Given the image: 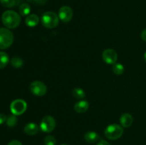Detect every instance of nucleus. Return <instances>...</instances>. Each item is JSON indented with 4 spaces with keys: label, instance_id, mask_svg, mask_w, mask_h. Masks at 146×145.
I'll list each match as a JSON object with an SVG mask.
<instances>
[{
    "label": "nucleus",
    "instance_id": "nucleus-1",
    "mask_svg": "<svg viewBox=\"0 0 146 145\" xmlns=\"http://www.w3.org/2000/svg\"><path fill=\"white\" fill-rule=\"evenodd\" d=\"M1 21L7 28H15L21 23V16L15 11L7 10L2 14Z\"/></svg>",
    "mask_w": 146,
    "mask_h": 145
},
{
    "label": "nucleus",
    "instance_id": "nucleus-2",
    "mask_svg": "<svg viewBox=\"0 0 146 145\" xmlns=\"http://www.w3.org/2000/svg\"><path fill=\"white\" fill-rule=\"evenodd\" d=\"M41 23L47 28H54L59 23V17L54 11H46L41 16Z\"/></svg>",
    "mask_w": 146,
    "mask_h": 145
},
{
    "label": "nucleus",
    "instance_id": "nucleus-3",
    "mask_svg": "<svg viewBox=\"0 0 146 145\" xmlns=\"http://www.w3.org/2000/svg\"><path fill=\"white\" fill-rule=\"evenodd\" d=\"M14 42V34L7 28H0V49H7Z\"/></svg>",
    "mask_w": 146,
    "mask_h": 145
},
{
    "label": "nucleus",
    "instance_id": "nucleus-4",
    "mask_svg": "<svg viewBox=\"0 0 146 145\" xmlns=\"http://www.w3.org/2000/svg\"><path fill=\"white\" fill-rule=\"evenodd\" d=\"M105 136L110 140H116L122 136L123 134V129L120 125L116 124L110 125L106 128Z\"/></svg>",
    "mask_w": 146,
    "mask_h": 145
},
{
    "label": "nucleus",
    "instance_id": "nucleus-5",
    "mask_svg": "<svg viewBox=\"0 0 146 145\" xmlns=\"http://www.w3.org/2000/svg\"><path fill=\"white\" fill-rule=\"evenodd\" d=\"M27 108V104L24 100L17 99L12 101L10 105V110L13 115L18 116L24 114Z\"/></svg>",
    "mask_w": 146,
    "mask_h": 145
},
{
    "label": "nucleus",
    "instance_id": "nucleus-6",
    "mask_svg": "<svg viewBox=\"0 0 146 145\" xmlns=\"http://www.w3.org/2000/svg\"><path fill=\"white\" fill-rule=\"evenodd\" d=\"M56 120L52 116L46 115L44 117L40 123V129L46 133L51 132L56 127Z\"/></svg>",
    "mask_w": 146,
    "mask_h": 145
},
{
    "label": "nucleus",
    "instance_id": "nucleus-7",
    "mask_svg": "<svg viewBox=\"0 0 146 145\" xmlns=\"http://www.w3.org/2000/svg\"><path fill=\"white\" fill-rule=\"evenodd\" d=\"M30 90L37 97H42L45 95L47 92V87L41 81H34L30 85Z\"/></svg>",
    "mask_w": 146,
    "mask_h": 145
},
{
    "label": "nucleus",
    "instance_id": "nucleus-8",
    "mask_svg": "<svg viewBox=\"0 0 146 145\" xmlns=\"http://www.w3.org/2000/svg\"><path fill=\"white\" fill-rule=\"evenodd\" d=\"M102 58L106 63L113 65L118 61V54L115 50L108 48V49L104 50L103 52Z\"/></svg>",
    "mask_w": 146,
    "mask_h": 145
},
{
    "label": "nucleus",
    "instance_id": "nucleus-9",
    "mask_svg": "<svg viewBox=\"0 0 146 145\" xmlns=\"http://www.w3.org/2000/svg\"><path fill=\"white\" fill-rule=\"evenodd\" d=\"M74 12L72 9L68 6H64L61 7L58 11V17L64 23H68L72 19Z\"/></svg>",
    "mask_w": 146,
    "mask_h": 145
},
{
    "label": "nucleus",
    "instance_id": "nucleus-10",
    "mask_svg": "<svg viewBox=\"0 0 146 145\" xmlns=\"http://www.w3.org/2000/svg\"><path fill=\"white\" fill-rule=\"evenodd\" d=\"M88 107H89V103L88 101L84 100H81L77 102L74 107V110L77 113H84L88 110Z\"/></svg>",
    "mask_w": 146,
    "mask_h": 145
},
{
    "label": "nucleus",
    "instance_id": "nucleus-11",
    "mask_svg": "<svg viewBox=\"0 0 146 145\" xmlns=\"http://www.w3.org/2000/svg\"><path fill=\"white\" fill-rule=\"evenodd\" d=\"M133 122V116L129 113H124L120 117V122L123 127L128 128L132 125Z\"/></svg>",
    "mask_w": 146,
    "mask_h": 145
},
{
    "label": "nucleus",
    "instance_id": "nucleus-12",
    "mask_svg": "<svg viewBox=\"0 0 146 145\" xmlns=\"http://www.w3.org/2000/svg\"><path fill=\"white\" fill-rule=\"evenodd\" d=\"M38 129H39V127L36 124L34 123V122H29L25 125L24 130L27 135L33 136V135H35L36 134H37V132H38Z\"/></svg>",
    "mask_w": 146,
    "mask_h": 145
},
{
    "label": "nucleus",
    "instance_id": "nucleus-13",
    "mask_svg": "<svg viewBox=\"0 0 146 145\" xmlns=\"http://www.w3.org/2000/svg\"><path fill=\"white\" fill-rule=\"evenodd\" d=\"M84 139L86 142L89 144H94L97 142L99 139V135L98 133L94 131H90L84 134Z\"/></svg>",
    "mask_w": 146,
    "mask_h": 145
},
{
    "label": "nucleus",
    "instance_id": "nucleus-14",
    "mask_svg": "<svg viewBox=\"0 0 146 145\" xmlns=\"http://www.w3.org/2000/svg\"><path fill=\"white\" fill-rule=\"evenodd\" d=\"M25 23L26 25L28 26L29 27H35L39 23V18L35 14H29L26 18Z\"/></svg>",
    "mask_w": 146,
    "mask_h": 145
},
{
    "label": "nucleus",
    "instance_id": "nucleus-15",
    "mask_svg": "<svg viewBox=\"0 0 146 145\" xmlns=\"http://www.w3.org/2000/svg\"><path fill=\"white\" fill-rule=\"evenodd\" d=\"M9 62V57L7 53L0 51V69L4 68Z\"/></svg>",
    "mask_w": 146,
    "mask_h": 145
},
{
    "label": "nucleus",
    "instance_id": "nucleus-16",
    "mask_svg": "<svg viewBox=\"0 0 146 145\" xmlns=\"http://www.w3.org/2000/svg\"><path fill=\"white\" fill-rule=\"evenodd\" d=\"M30 12H31V7L29 4H27V3L21 4V6L19 7V13L21 16H26L29 15Z\"/></svg>",
    "mask_w": 146,
    "mask_h": 145
},
{
    "label": "nucleus",
    "instance_id": "nucleus-17",
    "mask_svg": "<svg viewBox=\"0 0 146 145\" xmlns=\"http://www.w3.org/2000/svg\"><path fill=\"white\" fill-rule=\"evenodd\" d=\"M73 96L78 100H82L86 97V92L82 88H74L72 92Z\"/></svg>",
    "mask_w": 146,
    "mask_h": 145
},
{
    "label": "nucleus",
    "instance_id": "nucleus-18",
    "mask_svg": "<svg viewBox=\"0 0 146 145\" xmlns=\"http://www.w3.org/2000/svg\"><path fill=\"white\" fill-rule=\"evenodd\" d=\"M124 66L121 63H115V64L113 65L112 71L115 75H122L124 72Z\"/></svg>",
    "mask_w": 146,
    "mask_h": 145
},
{
    "label": "nucleus",
    "instance_id": "nucleus-19",
    "mask_svg": "<svg viewBox=\"0 0 146 145\" xmlns=\"http://www.w3.org/2000/svg\"><path fill=\"white\" fill-rule=\"evenodd\" d=\"M11 64L14 68H20L23 66L24 62H23V60L21 58H19L18 56H16L11 58Z\"/></svg>",
    "mask_w": 146,
    "mask_h": 145
},
{
    "label": "nucleus",
    "instance_id": "nucleus-20",
    "mask_svg": "<svg viewBox=\"0 0 146 145\" xmlns=\"http://www.w3.org/2000/svg\"><path fill=\"white\" fill-rule=\"evenodd\" d=\"M6 122H7V126L9 127H12L15 126L17 123V117H16V115H13L7 118Z\"/></svg>",
    "mask_w": 146,
    "mask_h": 145
},
{
    "label": "nucleus",
    "instance_id": "nucleus-21",
    "mask_svg": "<svg viewBox=\"0 0 146 145\" xmlns=\"http://www.w3.org/2000/svg\"><path fill=\"white\" fill-rule=\"evenodd\" d=\"M0 3L3 7L6 8H11L16 4L15 0H0Z\"/></svg>",
    "mask_w": 146,
    "mask_h": 145
},
{
    "label": "nucleus",
    "instance_id": "nucleus-22",
    "mask_svg": "<svg viewBox=\"0 0 146 145\" xmlns=\"http://www.w3.org/2000/svg\"><path fill=\"white\" fill-rule=\"evenodd\" d=\"M56 139L51 135H48L44 139V144L45 145H56Z\"/></svg>",
    "mask_w": 146,
    "mask_h": 145
},
{
    "label": "nucleus",
    "instance_id": "nucleus-23",
    "mask_svg": "<svg viewBox=\"0 0 146 145\" xmlns=\"http://www.w3.org/2000/svg\"><path fill=\"white\" fill-rule=\"evenodd\" d=\"M28 1L33 4H38V5H44L46 4L48 0H28Z\"/></svg>",
    "mask_w": 146,
    "mask_h": 145
},
{
    "label": "nucleus",
    "instance_id": "nucleus-24",
    "mask_svg": "<svg viewBox=\"0 0 146 145\" xmlns=\"http://www.w3.org/2000/svg\"><path fill=\"white\" fill-rule=\"evenodd\" d=\"M7 117L4 114L0 113V125L4 124V122L7 121Z\"/></svg>",
    "mask_w": 146,
    "mask_h": 145
},
{
    "label": "nucleus",
    "instance_id": "nucleus-25",
    "mask_svg": "<svg viewBox=\"0 0 146 145\" xmlns=\"http://www.w3.org/2000/svg\"><path fill=\"white\" fill-rule=\"evenodd\" d=\"M7 145H22L21 142L19 140H12L9 142Z\"/></svg>",
    "mask_w": 146,
    "mask_h": 145
},
{
    "label": "nucleus",
    "instance_id": "nucleus-26",
    "mask_svg": "<svg viewBox=\"0 0 146 145\" xmlns=\"http://www.w3.org/2000/svg\"><path fill=\"white\" fill-rule=\"evenodd\" d=\"M141 38L146 42V28L141 32Z\"/></svg>",
    "mask_w": 146,
    "mask_h": 145
},
{
    "label": "nucleus",
    "instance_id": "nucleus-27",
    "mask_svg": "<svg viewBox=\"0 0 146 145\" xmlns=\"http://www.w3.org/2000/svg\"><path fill=\"white\" fill-rule=\"evenodd\" d=\"M96 145H111L108 142H106V140H101L100 142H98Z\"/></svg>",
    "mask_w": 146,
    "mask_h": 145
},
{
    "label": "nucleus",
    "instance_id": "nucleus-28",
    "mask_svg": "<svg viewBox=\"0 0 146 145\" xmlns=\"http://www.w3.org/2000/svg\"><path fill=\"white\" fill-rule=\"evenodd\" d=\"M144 59H145V61L146 62V52L145 53V55H144Z\"/></svg>",
    "mask_w": 146,
    "mask_h": 145
},
{
    "label": "nucleus",
    "instance_id": "nucleus-29",
    "mask_svg": "<svg viewBox=\"0 0 146 145\" xmlns=\"http://www.w3.org/2000/svg\"><path fill=\"white\" fill-rule=\"evenodd\" d=\"M60 145H68V144H60Z\"/></svg>",
    "mask_w": 146,
    "mask_h": 145
}]
</instances>
